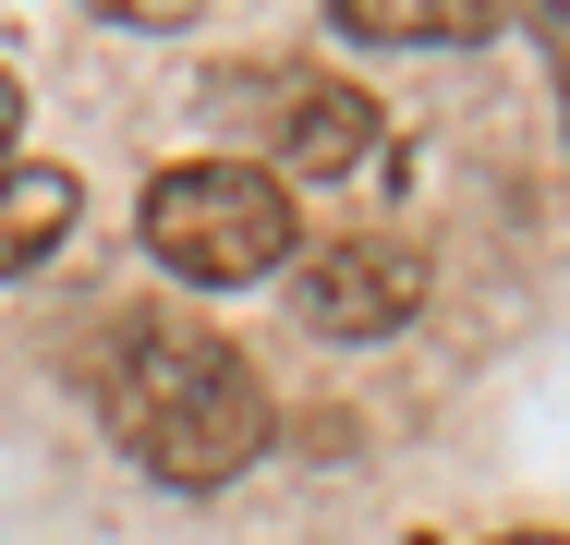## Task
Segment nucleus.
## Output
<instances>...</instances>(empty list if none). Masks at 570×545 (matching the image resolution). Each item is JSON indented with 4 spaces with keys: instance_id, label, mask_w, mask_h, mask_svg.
Listing matches in <instances>:
<instances>
[{
    "instance_id": "nucleus-1",
    "label": "nucleus",
    "mask_w": 570,
    "mask_h": 545,
    "mask_svg": "<svg viewBox=\"0 0 570 545\" xmlns=\"http://www.w3.org/2000/svg\"><path fill=\"white\" fill-rule=\"evenodd\" d=\"M98 413H110V436L158 473V485H230V473H255V448H267V376L230 351V339H207V327L183 316H134L110 351V376H98Z\"/></svg>"
},
{
    "instance_id": "nucleus-2",
    "label": "nucleus",
    "mask_w": 570,
    "mask_h": 545,
    "mask_svg": "<svg viewBox=\"0 0 570 545\" xmlns=\"http://www.w3.org/2000/svg\"><path fill=\"white\" fill-rule=\"evenodd\" d=\"M134 230H146V255H158L170 279H195V291H243V279H279V267H292L304 207H292V182L255 170V158H183V170L146 182Z\"/></svg>"
},
{
    "instance_id": "nucleus-3",
    "label": "nucleus",
    "mask_w": 570,
    "mask_h": 545,
    "mask_svg": "<svg viewBox=\"0 0 570 545\" xmlns=\"http://www.w3.org/2000/svg\"><path fill=\"white\" fill-rule=\"evenodd\" d=\"M292 316L316 339H401L425 316V255L389 242V230H352V242H316L292 267Z\"/></svg>"
},
{
    "instance_id": "nucleus-4",
    "label": "nucleus",
    "mask_w": 570,
    "mask_h": 545,
    "mask_svg": "<svg viewBox=\"0 0 570 545\" xmlns=\"http://www.w3.org/2000/svg\"><path fill=\"white\" fill-rule=\"evenodd\" d=\"M389 158V109L364 86H292L279 98V182H352Z\"/></svg>"
},
{
    "instance_id": "nucleus-5",
    "label": "nucleus",
    "mask_w": 570,
    "mask_h": 545,
    "mask_svg": "<svg viewBox=\"0 0 570 545\" xmlns=\"http://www.w3.org/2000/svg\"><path fill=\"white\" fill-rule=\"evenodd\" d=\"M73 170H49V158H12L0 170V279H24L37 255H61L73 242Z\"/></svg>"
},
{
    "instance_id": "nucleus-6",
    "label": "nucleus",
    "mask_w": 570,
    "mask_h": 545,
    "mask_svg": "<svg viewBox=\"0 0 570 545\" xmlns=\"http://www.w3.org/2000/svg\"><path fill=\"white\" fill-rule=\"evenodd\" d=\"M328 24L352 49H473V37H498L485 0H328Z\"/></svg>"
},
{
    "instance_id": "nucleus-7",
    "label": "nucleus",
    "mask_w": 570,
    "mask_h": 545,
    "mask_svg": "<svg viewBox=\"0 0 570 545\" xmlns=\"http://www.w3.org/2000/svg\"><path fill=\"white\" fill-rule=\"evenodd\" d=\"M12 146H24V86L0 73V170H12Z\"/></svg>"
},
{
    "instance_id": "nucleus-8",
    "label": "nucleus",
    "mask_w": 570,
    "mask_h": 545,
    "mask_svg": "<svg viewBox=\"0 0 570 545\" xmlns=\"http://www.w3.org/2000/svg\"><path fill=\"white\" fill-rule=\"evenodd\" d=\"M498 545H570V534H498Z\"/></svg>"
}]
</instances>
